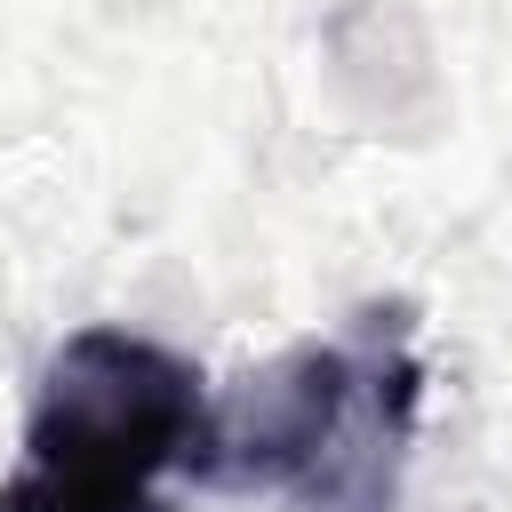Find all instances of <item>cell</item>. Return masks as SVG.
I'll use <instances>...</instances> for the list:
<instances>
[{"instance_id": "cell-1", "label": "cell", "mask_w": 512, "mask_h": 512, "mask_svg": "<svg viewBox=\"0 0 512 512\" xmlns=\"http://www.w3.org/2000/svg\"><path fill=\"white\" fill-rule=\"evenodd\" d=\"M416 416L424 360L408 312H360L344 336H312L208 400L200 480L296 512H392Z\"/></svg>"}, {"instance_id": "cell-2", "label": "cell", "mask_w": 512, "mask_h": 512, "mask_svg": "<svg viewBox=\"0 0 512 512\" xmlns=\"http://www.w3.org/2000/svg\"><path fill=\"white\" fill-rule=\"evenodd\" d=\"M208 456V384L136 328H80L40 376L0 512H168L160 480Z\"/></svg>"}]
</instances>
